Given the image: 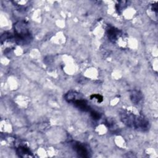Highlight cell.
Returning a JSON list of instances; mask_svg holds the SVG:
<instances>
[{
	"instance_id": "cell-1",
	"label": "cell",
	"mask_w": 158,
	"mask_h": 158,
	"mask_svg": "<svg viewBox=\"0 0 158 158\" xmlns=\"http://www.w3.org/2000/svg\"><path fill=\"white\" fill-rule=\"evenodd\" d=\"M120 117L121 121L128 127L142 131L149 129V121L144 117L136 115L127 111H122L120 114Z\"/></svg>"
},
{
	"instance_id": "cell-2",
	"label": "cell",
	"mask_w": 158,
	"mask_h": 158,
	"mask_svg": "<svg viewBox=\"0 0 158 158\" xmlns=\"http://www.w3.org/2000/svg\"><path fill=\"white\" fill-rule=\"evenodd\" d=\"M15 40L17 43L26 44L31 39L28 25L24 21L17 22L14 25Z\"/></svg>"
},
{
	"instance_id": "cell-3",
	"label": "cell",
	"mask_w": 158,
	"mask_h": 158,
	"mask_svg": "<svg viewBox=\"0 0 158 158\" xmlns=\"http://www.w3.org/2000/svg\"><path fill=\"white\" fill-rule=\"evenodd\" d=\"M72 144L73 149L75 151V152L80 157L84 158L90 157L89 150L85 144L79 142H74Z\"/></svg>"
},
{
	"instance_id": "cell-4",
	"label": "cell",
	"mask_w": 158,
	"mask_h": 158,
	"mask_svg": "<svg viewBox=\"0 0 158 158\" xmlns=\"http://www.w3.org/2000/svg\"><path fill=\"white\" fill-rule=\"evenodd\" d=\"M107 33L108 38L110 41L113 43L115 42L117 40L118 38L121 34V31L118 29L114 27H109V28L107 30Z\"/></svg>"
},
{
	"instance_id": "cell-5",
	"label": "cell",
	"mask_w": 158,
	"mask_h": 158,
	"mask_svg": "<svg viewBox=\"0 0 158 158\" xmlns=\"http://www.w3.org/2000/svg\"><path fill=\"white\" fill-rule=\"evenodd\" d=\"M73 104L76 107H77L78 109L82 111L88 112V111H90L91 110L89 106L88 105L86 101L83 99H81V98L77 99L73 102Z\"/></svg>"
},
{
	"instance_id": "cell-6",
	"label": "cell",
	"mask_w": 158,
	"mask_h": 158,
	"mask_svg": "<svg viewBox=\"0 0 158 158\" xmlns=\"http://www.w3.org/2000/svg\"><path fill=\"white\" fill-rule=\"evenodd\" d=\"M16 152L19 157H27V156H32L31 152H30V151L27 148H26L25 146L19 147L16 150Z\"/></svg>"
},
{
	"instance_id": "cell-7",
	"label": "cell",
	"mask_w": 158,
	"mask_h": 158,
	"mask_svg": "<svg viewBox=\"0 0 158 158\" xmlns=\"http://www.w3.org/2000/svg\"><path fill=\"white\" fill-rule=\"evenodd\" d=\"M143 98L142 94L137 90H134L130 94V99L131 101L135 104H138Z\"/></svg>"
},
{
	"instance_id": "cell-8",
	"label": "cell",
	"mask_w": 158,
	"mask_h": 158,
	"mask_svg": "<svg viewBox=\"0 0 158 158\" xmlns=\"http://www.w3.org/2000/svg\"><path fill=\"white\" fill-rule=\"evenodd\" d=\"M78 95L79 94L75 91H69L65 95V99L69 102H73L76 99H79L78 98Z\"/></svg>"
},
{
	"instance_id": "cell-9",
	"label": "cell",
	"mask_w": 158,
	"mask_h": 158,
	"mask_svg": "<svg viewBox=\"0 0 158 158\" xmlns=\"http://www.w3.org/2000/svg\"><path fill=\"white\" fill-rule=\"evenodd\" d=\"M90 114H91V116L92 117V118L94 120H98L101 118V114L95 111V110H90Z\"/></svg>"
},
{
	"instance_id": "cell-10",
	"label": "cell",
	"mask_w": 158,
	"mask_h": 158,
	"mask_svg": "<svg viewBox=\"0 0 158 158\" xmlns=\"http://www.w3.org/2000/svg\"><path fill=\"white\" fill-rule=\"evenodd\" d=\"M91 98H95L96 99L98 100V102H101L103 100V98H102V96H101L100 94H93L91 96Z\"/></svg>"
}]
</instances>
